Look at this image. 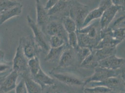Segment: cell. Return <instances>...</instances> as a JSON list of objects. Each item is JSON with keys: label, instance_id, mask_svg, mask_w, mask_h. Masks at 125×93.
Here are the masks:
<instances>
[{"label": "cell", "instance_id": "ba28073f", "mask_svg": "<svg viewBox=\"0 0 125 93\" xmlns=\"http://www.w3.org/2000/svg\"><path fill=\"white\" fill-rule=\"evenodd\" d=\"M52 75L59 82L70 86L84 85V82L83 81L72 74L63 73H53Z\"/></svg>", "mask_w": 125, "mask_h": 93}, {"label": "cell", "instance_id": "74e56055", "mask_svg": "<svg viewBox=\"0 0 125 93\" xmlns=\"http://www.w3.org/2000/svg\"><path fill=\"white\" fill-rule=\"evenodd\" d=\"M121 78L123 82H125V64L121 68Z\"/></svg>", "mask_w": 125, "mask_h": 93}, {"label": "cell", "instance_id": "30bf717a", "mask_svg": "<svg viewBox=\"0 0 125 93\" xmlns=\"http://www.w3.org/2000/svg\"><path fill=\"white\" fill-rule=\"evenodd\" d=\"M77 58L75 49L67 46L62 53L58 61V68H65L72 66Z\"/></svg>", "mask_w": 125, "mask_h": 93}, {"label": "cell", "instance_id": "1f68e13d", "mask_svg": "<svg viewBox=\"0 0 125 93\" xmlns=\"http://www.w3.org/2000/svg\"><path fill=\"white\" fill-rule=\"evenodd\" d=\"M113 36L115 39L120 42L125 40V28H120L113 31Z\"/></svg>", "mask_w": 125, "mask_h": 93}, {"label": "cell", "instance_id": "d6986e66", "mask_svg": "<svg viewBox=\"0 0 125 93\" xmlns=\"http://www.w3.org/2000/svg\"><path fill=\"white\" fill-rule=\"evenodd\" d=\"M67 47V45L65 44L63 46L59 47H51L44 59V60L49 62H54L57 61H59L62 53Z\"/></svg>", "mask_w": 125, "mask_h": 93}, {"label": "cell", "instance_id": "ee69618b", "mask_svg": "<svg viewBox=\"0 0 125 93\" xmlns=\"http://www.w3.org/2000/svg\"></svg>", "mask_w": 125, "mask_h": 93}, {"label": "cell", "instance_id": "8992f818", "mask_svg": "<svg viewBox=\"0 0 125 93\" xmlns=\"http://www.w3.org/2000/svg\"><path fill=\"white\" fill-rule=\"evenodd\" d=\"M47 24L46 30L49 36H59L65 41L66 44H68V34L63 28L62 23L53 21Z\"/></svg>", "mask_w": 125, "mask_h": 93}, {"label": "cell", "instance_id": "3957f363", "mask_svg": "<svg viewBox=\"0 0 125 93\" xmlns=\"http://www.w3.org/2000/svg\"><path fill=\"white\" fill-rule=\"evenodd\" d=\"M28 61L29 60L25 56L21 43L19 42L13 60V70L15 71L18 73L19 75L20 74L21 75L24 74H28L29 72Z\"/></svg>", "mask_w": 125, "mask_h": 93}, {"label": "cell", "instance_id": "4dcf8cb0", "mask_svg": "<svg viewBox=\"0 0 125 93\" xmlns=\"http://www.w3.org/2000/svg\"><path fill=\"white\" fill-rule=\"evenodd\" d=\"M68 44L74 49H75L78 46V38L76 32L68 34Z\"/></svg>", "mask_w": 125, "mask_h": 93}, {"label": "cell", "instance_id": "9a60e30c", "mask_svg": "<svg viewBox=\"0 0 125 93\" xmlns=\"http://www.w3.org/2000/svg\"><path fill=\"white\" fill-rule=\"evenodd\" d=\"M24 80L28 93H42L43 88L42 86L28 74H24L21 75Z\"/></svg>", "mask_w": 125, "mask_h": 93}, {"label": "cell", "instance_id": "5b68a950", "mask_svg": "<svg viewBox=\"0 0 125 93\" xmlns=\"http://www.w3.org/2000/svg\"><path fill=\"white\" fill-rule=\"evenodd\" d=\"M19 42L21 43L24 54L28 60L37 57L39 50L34 38L32 35L22 37L20 38Z\"/></svg>", "mask_w": 125, "mask_h": 93}, {"label": "cell", "instance_id": "7a4b0ae2", "mask_svg": "<svg viewBox=\"0 0 125 93\" xmlns=\"http://www.w3.org/2000/svg\"><path fill=\"white\" fill-rule=\"evenodd\" d=\"M26 19L28 25L33 32L34 38L37 46L45 52H49L51 46L42 29L37 25L30 16H27Z\"/></svg>", "mask_w": 125, "mask_h": 93}, {"label": "cell", "instance_id": "b9f144b4", "mask_svg": "<svg viewBox=\"0 0 125 93\" xmlns=\"http://www.w3.org/2000/svg\"><path fill=\"white\" fill-rule=\"evenodd\" d=\"M123 84L124 86L125 87V82H123Z\"/></svg>", "mask_w": 125, "mask_h": 93}, {"label": "cell", "instance_id": "7bdbcfd3", "mask_svg": "<svg viewBox=\"0 0 125 93\" xmlns=\"http://www.w3.org/2000/svg\"><path fill=\"white\" fill-rule=\"evenodd\" d=\"M120 93H125V92H120Z\"/></svg>", "mask_w": 125, "mask_h": 93}, {"label": "cell", "instance_id": "e575fe53", "mask_svg": "<svg viewBox=\"0 0 125 93\" xmlns=\"http://www.w3.org/2000/svg\"><path fill=\"white\" fill-rule=\"evenodd\" d=\"M11 67V65L10 63L0 62V74L9 71Z\"/></svg>", "mask_w": 125, "mask_h": 93}, {"label": "cell", "instance_id": "ab89813d", "mask_svg": "<svg viewBox=\"0 0 125 93\" xmlns=\"http://www.w3.org/2000/svg\"><path fill=\"white\" fill-rule=\"evenodd\" d=\"M42 93H52V92H51V90H50L49 89H48V90H46V91H45V92L44 93H43L42 92Z\"/></svg>", "mask_w": 125, "mask_h": 93}, {"label": "cell", "instance_id": "4fadbf2b", "mask_svg": "<svg viewBox=\"0 0 125 93\" xmlns=\"http://www.w3.org/2000/svg\"><path fill=\"white\" fill-rule=\"evenodd\" d=\"M36 7L37 12V25L42 28L47 24L49 19L48 11L42 5L41 1L39 0L36 1Z\"/></svg>", "mask_w": 125, "mask_h": 93}, {"label": "cell", "instance_id": "d4e9b609", "mask_svg": "<svg viewBox=\"0 0 125 93\" xmlns=\"http://www.w3.org/2000/svg\"><path fill=\"white\" fill-rule=\"evenodd\" d=\"M62 24L68 34L77 31L76 23L70 16H65L63 17Z\"/></svg>", "mask_w": 125, "mask_h": 93}, {"label": "cell", "instance_id": "9c48e42d", "mask_svg": "<svg viewBox=\"0 0 125 93\" xmlns=\"http://www.w3.org/2000/svg\"><path fill=\"white\" fill-rule=\"evenodd\" d=\"M125 64V59L115 55L99 61L98 66L112 70H117L122 68Z\"/></svg>", "mask_w": 125, "mask_h": 93}, {"label": "cell", "instance_id": "8d00e7d4", "mask_svg": "<svg viewBox=\"0 0 125 93\" xmlns=\"http://www.w3.org/2000/svg\"><path fill=\"white\" fill-rule=\"evenodd\" d=\"M57 0H48L44 7V9L47 11L51 9L57 2Z\"/></svg>", "mask_w": 125, "mask_h": 93}, {"label": "cell", "instance_id": "f1b7e54d", "mask_svg": "<svg viewBox=\"0 0 125 93\" xmlns=\"http://www.w3.org/2000/svg\"><path fill=\"white\" fill-rule=\"evenodd\" d=\"M113 91L109 88L102 86H96L90 88H84V93H109Z\"/></svg>", "mask_w": 125, "mask_h": 93}, {"label": "cell", "instance_id": "ac0fdd59", "mask_svg": "<svg viewBox=\"0 0 125 93\" xmlns=\"http://www.w3.org/2000/svg\"><path fill=\"white\" fill-rule=\"evenodd\" d=\"M77 34L78 38V46L80 47L93 49L99 41L97 39L91 38L85 35L78 33H77Z\"/></svg>", "mask_w": 125, "mask_h": 93}, {"label": "cell", "instance_id": "277c9868", "mask_svg": "<svg viewBox=\"0 0 125 93\" xmlns=\"http://www.w3.org/2000/svg\"><path fill=\"white\" fill-rule=\"evenodd\" d=\"M121 73V68L117 70H112L104 67H97L94 68V72L84 82V86L93 82H100L110 78L118 77Z\"/></svg>", "mask_w": 125, "mask_h": 93}, {"label": "cell", "instance_id": "484cf974", "mask_svg": "<svg viewBox=\"0 0 125 93\" xmlns=\"http://www.w3.org/2000/svg\"><path fill=\"white\" fill-rule=\"evenodd\" d=\"M28 67L31 76L32 77L35 76L41 68L40 61L38 56L34 57L29 60Z\"/></svg>", "mask_w": 125, "mask_h": 93}, {"label": "cell", "instance_id": "f546056e", "mask_svg": "<svg viewBox=\"0 0 125 93\" xmlns=\"http://www.w3.org/2000/svg\"><path fill=\"white\" fill-rule=\"evenodd\" d=\"M49 44L51 47L52 48L59 47L66 44L65 41L57 36H53L50 37Z\"/></svg>", "mask_w": 125, "mask_h": 93}, {"label": "cell", "instance_id": "603a6c76", "mask_svg": "<svg viewBox=\"0 0 125 93\" xmlns=\"http://www.w3.org/2000/svg\"><path fill=\"white\" fill-rule=\"evenodd\" d=\"M70 2L66 0H58L52 9L48 11V15L49 16H54L61 13L67 8Z\"/></svg>", "mask_w": 125, "mask_h": 93}, {"label": "cell", "instance_id": "d590c367", "mask_svg": "<svg viewBox=\"0 0 125 93\" xmlns=\"http://www.w3.org/2000/svg\"><path fill=\"white\" fill-rule=\"evenodd\" d=\"M114 5L118 6L121 8V10L125 12V0H112Z\"/></svg>", "mask_w": 125, "mask_h": 93}, {"label": "cell", "instance_id": "7c38bea8", "mask_svg": "<svg viewBox=\"0 0 125 93\" xmlns=\"http://www.w3.org/2000/svg\"><path fill=\"white\" fill-rule=\"evenodd\" d=\"M121 83V80L118 77L110 78L100 82H93L84 86V88H90L96 86H102L109 88L113 90L118 88Z\"/></svg>", "mask_w": 125, "mask_h": 93}, {"label": "cell", "instance_id": "d6a6232c", "mask_svg": "<svg viewBox=\"0 0 125 93\" xmlns=\"http://www.w3.org/2000/svg\"><path fill=\"white\" fill-rule=\"evenodd\" d=\"M15 89L16 93H28L25 83L22 78L19 83L16 85Z\"/></svg>", "mask_w": 125, "mask_h": 93}, {"label": "cell", "instance_id": "8fae6325", "mask_svg": "<svg viewBox=\"0 0 125 93\" xmlns=\"http://www.w3.org/2000/svg\"><path fill=\"white\" fill-rule=\"evenodd\" d=\"M19 74L12 70L6 77L0 86V93H6L16 88V81Z\"/></svg>", "mask_w": 125, "mask_h": 93}, {"label": "cell", "instance_id": "e0dca14e", "mask_svg": "<svg viewBox=\"0 0 125 93\" xmlns=\"http://www.w3.org/2000/svg\"><path fill=\"white\" fill-rule=\"evenodd\" d=\"M32 78L37 83H39L42 88L44 86H53L56 83L55 79L47 74L42 70V68L35 76L32 77Z\"/></svg>", "mask_w": 125, "mask_h": 93}, {"label": "cell", "instance_id": "f35d334b", "mask_svg": "<svg viewBox=\"0 0 125 93\" xmlns=\"http://www.w3.org/2000/svg\"><path fill=\"white\" fill-rule=\"evenodd\" d=\"M5 56V53L3 51L0 50V62H1L3 61L4 57Z\"/></svg>", "mask_w": 125, "mask_h": 93}, {"label": "cell", "instance_id": "836d02e7", "mask_svg": "<svg viewBox=\"0 0 125 93\" xmlns=\"http://www.w3.org/2000/svg\"><path fill=\"white\" fill-rule=\"evenodd\" d=\"M113 5L112 0H101L99 2V7L103 9L104 11L108 9Z\"/></svg>", "mask_w": 125, "mask_h": 93}, {"label": "cell", "instance_id": "cb8c5ba5", "mask_svg": "<svg viewBox=\"0 0 125 93\" xmlns=\"http://www.w3.org/2000/svg\"><path fill=\"white\" fill-rule=\"evenodd\" d=\"M122 12L123 13L119 15L118 16H115L107 28L113 31L120 28H125V12L123 11Z\"/></svg>", "mask_w": 125, "mask_h": 93}, {"label": "cell", "instance_id": "ffe728a7", "mask_svg": "<svg viewBox=\"0 0 125 93\" xmlns=\"http://www.w3.org/2000/svg\"><path fill=\"white\" fill-rule=\"evenodd\" d=\"M93 49L95 56L99 62L108 57L116 55V47L103 48L99 49Z\"/></svg>", "mask_w": 125, "mask_h": 93}, {"label": "cell", "instance_id": "83f0119b", "mask_svg": "<svg viewBox=\"0 0 125 93\" xmlns=\"http://www.w3.org/2000/svg\"><path fill=\"white\" fill-rule=\"evenodd\" d=\"M21 5L20 2L15 0H0V12L9 10L17 6Z\"/></svg>", "mask_w": 125, "mask_h": 93}, {"label": "cell", "instance_id": "52a82bcc", "mask_svg": "<svg viewBox=\"0 0 125 93\" xmlns=\"http://www.w3.org/2000/svg\"><path fill=\"white\" fill-rule=\"evenodd\" d=\"M120 10L121 8L120 7L113 4L104 11L99 21L101 30L105 29L108 27Z\"/></svg>", "mask_w": 125, "mask_h": 93}, {"label": "cell", "instance_id": "5bb4252c", "mask_svg": "<svg viewBox=\"0 0 125 93\" xmlns=\"http://www.w3.org/2000/svg\"><path fill=\"white\" fill-rule=\"evenodd\" d=\"M99 24H95L93 23L92 24H89L88 26H86L81 29L77 30L76 32L79 34H82L85 35L89 37L97 39L99 41L100 40V27Z\"/></svg>", "mask_w": 125, "mask_h": 93}, {"label": "cell", "instance_id": "6da1fadb", "mask_svg": "<svg viewBox=\"0 0 125 93\" xmlns=\"http://www.w3.org/2000/svg\"><path fill=\"white\" fill-rule=\"evenodd\" d=\"M90 11L88 7L82 3L76 1L72 3L70 9V16L76 23L77 30L82 28L84 21Z\"/></svg>", "mask_w": 125, "mask_h": 93}, {"label": "cell", "instance_id": "7402d4cb", "mask_svg": "<svg viewBox=\"0 0 125 93\" xmlns=\"http://www.w3.org/2000/svg\"><path fill=\"white\" fill-rule=\"evenodd\" d=\"M80 67L85 68H95L99 66V62L96 59L94 49L92 53L80 64Z\"/></svg>", "mask_w": 125, "mask_h": 93}, {"label": "cell", "instance_id": "60d3db41", "mask_svg": "<svg viewBox=\"0 0 125 93\" xmlns=\"http://www.w3.org/2000/svg\"><path fill=\"white\" fill-rule=\"evenodd\" d=\"M111 93H118V92H115V91H112V92H111Z\"/></svg>", "mask_w": 125, "mask_h": 93}, {"label": "cell", "instance_id": "4316f807", "mask_svg": "<svg viewBox=\"0 0 125 93\" xmlns=\"http://www.w3.org/2000/svg\"><path fill=\"white\" fill-rule=\"evenodd\" d=\"M92 50L90 48L78 46L75 49L77 58L79 65L92 53Z\"/></svg>", "mask_w": 125, "mask_h": 93}, {"label": "cell", "instance_id": "2e32d148", "mask_svg": "<svg viewBox=\"0 0 125 93\" xmlns=\"http://www.w3.org/2000/svg\"><path fill=\"white\" fill-rule=\"evenodd\" d=\"M22 7L21 4L1 12L0 15V25L13 17L20 16L22 13Z\"/></svg>", "mask_w": 125, "mask_h": 93}, {"label": "cell", "instance_id": "44dd1931", "mask_svg": "<svg viewBox=\"0 0 125 93\" xmlns=\"http://www.w3.org/2000/svg\"><path fill=\"white\" fill-rule=\"evenodd\" d=\"M104 11V10L103 9L99 7L96 9H94L93 10L90 11L84 21L82 28L88 26L90 22L94 20L100 18Z\"/></svg>", "mask_w": 125, "mask_h": 93}]
</instances>
